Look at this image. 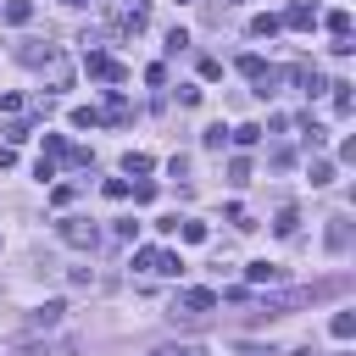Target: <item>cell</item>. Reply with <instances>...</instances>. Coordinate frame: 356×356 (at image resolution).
<instances>
[{
  "label": "cell",
  "mask_w": 356,
  "mask_h": 356,
  "mask_svg": "<svg viewBox=\"0 0 356 356\" xmlns=\"http://www.w3.org/2000/svg\"><path fill=\"white\" fill-rule=\"evenodd\" d=\"M6 356H44V345H39V339H17Z\"/></svg>",
  "instance_id": "cell-23"
},
{
  "label": "cell",
  "mask_w": 356,
  "mask_h": 356,
  "mask_svg": "<svg viewBox=\"0 0 356 356\" xmlns=\"http://www.w3.org/2000/svg\"><path fill=\"white\" fill-rule=\"evenodd\" d=\"M83 67H89V78H106V83H122V78H128V67H122V61H111V56H100V50H89V56H83Z\"/></svg>",
  "instance_id": "cell-4"
},
{
  "label": "cell",
  "mask_w": 356,
  "mask_h": 356,
  "mask_svg": "<svg viewBox=\"0 0 356 356\" xmlns=\"http://www.w3.org/2000/svg\"><path fill=\"white\" fill-rule=\"evenodd\" d=\"M95 122H100L95 106H78V111H72V128H95Z\"/></svg>",
  "instance_id": "cell-21"
},
{
  "label": "cell",
  "mask_w": 356,
  "mask_h": 356,
  "mask_svg": "<svg viewBox=\"0 0 356 356\" xmlns=\"http://www.w3.org/2000/svg\"><path fill=\"white\" fill-rule=\"evenodd\" d=\"M334 111L350 117V83H334Z\"/></svg>",
  "instance_id": "cell-20"
},
{
  "label": "cell",
  "mask_w": 356,
  "mask_h": 356,
  "mask_svg": "<svg viewBox=\"0 0 356 356\" xmlns=\"http://www.w3.org/2000/svg\"><path fill=\"white\" fill-rule=\"evenodd\" d=\"M17 61H22V67H44V61H56V44H44V39H17Z\"/></svg>",
  "instance_id": "cell-5"
},
{
  "label": "cell",
  "mask_w": 356,
  "mask_h": 356,
  "mask_svg": "<svg viewBox=\"0 0 356 356\" xmlns=\"http://www.w3.org/2000/svg\"><path fill=\"white\" fill-rule=\"evenodd\" d=\"M200 145H206V150H222V145H228V128H222V122H211V128L200 134Z\"/></svg>",
  "instance_id": "cell-13"
},
{
  "label": "cell",
  "mask_w": 356,
  "mask_h": 356,
  "mask_svg": "<svg viewBox=\"0 0 356 356\" xmlns=\"http://www.w3.org/2000/svg\"><path fill=\"white\" fill-rule=\"evenodd\" d=\"M61 239H67L72 250H95V245H100V228H95L89 217H61Z\"/></svg>",
  "instance_id": "cell-2"
},
{
  "label": "cell",
  "mask_w": 356,
  "mask_h": 356,
  "mask_svg": "<svg viewBox=\"0 0 356 356\" xmlns=\"http://www.w3.org/2000/svg\"><path fill=\"white\" fill-rule=\"evenodd\" d=\"M328 328H334V339H350V334H356V317H350V312H334Z\"/></svg>",
  "instance_id": "cell-14"
},
{
  "label": "cell",
  "mask_w": 356,
  "mask_h": 356,
  "mask_svg": "<svg viewBox=\"0 0 356 356\" xmlns=\"http://www.w3.org/2000/svg\"><path fill=\"white\" fill-rule=\"evenodd\" d=\"M278 28H295V33H306V28H317V11H312V6H289V11L278 17Z\"/></svg>",
  "instance_id": "cell-9"
},
{
  "label": "cell",
  "mask_w": 356,
  "mask_h": 356,
  "mask_svg": "<svg viewBox=\"0 0 356 356\" xmlns=\"http://www.w3.org/2000/svg\"><path fill=\"white\" fill-rule=\"evenodd\" d=\"M312 184H334V161H312Z\"/></svg>",
  "instance_id": "cell-26"
},
{
  "label": "cell",
  "mask_w": 356,
  "mask_h": 356,
  "mask_svg": "<svg viewBox=\"0 0 356 356\" xmlns=\"http://www.w3.org/2000/svg\"><path fill=\"white\" fill-rule=\"evenodd\" d=\"M178 356H211L206 345H178Z\"/></svg>",
  "instance_id": "cell-28"
},
{
  "label": "cell",
  "mask_w": 356,
  "mask_h": 356,
  "mask_svg": "<svg viewBox=\"0 0 356 356\" xmlns=\"http://www.w3.org/2000/svg\"><path fill=\"white\" fill-rule=\"evenodd\" d=\"M245 356H273V350H261V345H250V350H245Z\"/></svg>",
  "instance_id": "cell-30"
},
{
  "label": "cell",
  "mask_w": 356,
  "mask_h": 356,
  "mask_svg": "<svg viewBox=\"0 0 356 356\" xmlns=\"http://www.w3.org/2000/svg\"><path fill=\"white\" fill-rule=\"evenodd\" d=\"M61 312H67L61 300H44V306H33V317H28V334H44V328H56V323H61Z\"/></svg>",
  "instance_id": "cell-8"
},
{
  "label": "cell",
  "mask_w": 356,
  "mask_h": 356,
  "mask_svg": "<svg viewBox=\"0 0 356 356\" xmlns=\"http://www.w3.org/2000/svg\"><path fill=\"white\" fill-rule=\"evenodd\" d=\"M106 117H111V122H128L134 111H128V100H122V95H111V111H106Z\"/></svg>",
  "instance_id": "cell-24"
},
{
  "label": "cell",
  "mask_w": 356,
  "mask_h": 356,
  "mask_svg": "<svg viewBox=\"0 0 356 356\" xmlns=\"http://www.w3.org/2000/svg\"><path fill=\"white\" fill-rule=\"evenodd\" d=\"M122 172H150V156H145V150H128V156H122Z\"/></svg>",
  "instance_id": "cell-16"
},
{
  "label": "cell",
  "mask_w": 356,
  "mask_h": 356,
  "mask_svg": "<svg viewBox=\"0 0 356 356\" xmlns=\"http://www.w3.org/2000/svg\"><path fill=\"white\" fill-rule=\"evenodd\" d=\"M273 278H278L273 261H250V284H273Z\"/></svg>",
  "instance_id": "cell-18"
},
{
  "label": "cell",
  "mask_w": 356,
  "mask_h": 356,
  "mask_svg": "<svg viewBox=\"0 0 356 356\" xmlns=\"http://www.w3.org/2000/svg\"><path fill=\"white\" fill-rule=\"evenodd\" d=\"M50 89H67V61H50Z\"/></svg>",
  "instance_id": "cell-27"
},
{
  "label": "cell",
  "mask_w": 356,
  "mask_h": 356,
  "mask_svg": "<svg viewBox=\"0 0 356 356\" xmlns=\"http://www.w3.org/2000/svg\"><path fill=\"white\" fill-rule=\"evenodd\" d=\"M61 6H83V0H61Z\"/></svg>",
  "instance_id": "cell-31"
},
{
  "label": "cell",
  "mask_w": 356,
  "mask_h": 356,
  "mask_svg": "<svg viewBox=\"0 0 356 356\" xmlns=\"http://www.w3.org/2000/svg\"><path fill=\"white\" fill-rule=\"evenodd\" d=\"M284 78H289V83H300V89H306V95H323V89H328V83H323V72H317V67H312V61H295V67H289V72H284Z\"/></svg>",
  "instance_id": "cell-6"
},
{
  "label": "cell",
  "mask_w": 356,
  "mask_h": 356,
  "mask_svg": "<svg viewBox=\"0 0 356 356\" xmlns=\"http://www.w3.org/2000/svg\"><path fill=\"white\" fill-rule=\"evenodd\" d=\"M323 245H328L334 256H345V250H350V217H328V234H323Z\"/></svg>",
  "instance_id": "cell-7"
},
{
  "label": "cell",
  "mask_w": 356,
  "mask_h": 356,
  "mask_svg": "<svg viewBox=\"0 0 356 356\" xmlns=\"http://www.w3.org/2000/svg\"><path fill=\"white\" fill-rule=\"evenodd\" d=\"M211 312H217V295H211V289H178L172 306H167L172 323H206Z\"/></svg>",
  "instance_id": "cell-1"
},
{
  "label": "cell",
  "mask_w": 356,
  "mask_h": 356,
  "mask_svg": "<svg viewBox=\"0 0 356 356\" xmlns=\"http://www.w3.org/2000/svg\"><path fill=\"white\" fill-rule=\"evenodd\" d=\"M250 33H256V39H273V33H278V17H256Z\"/></svg>",
  "instance_id": "cell-19"
},
{
  "label": "cell",
  "mask_w": 356,
  "mask_h": 356,
  "mask_svg": "<svg viewBox=\"0 0 356 356\" xmlns=\"http://www.w3.org/2000/svg\"><path fill=\"white\" fill-rule=\"evenodd\" d=\"M228 139H234V145H256V139H261V128H256V122H245V128H234Z\"/></svg>",
  "instance_id": "cell-22"
},
{
  "label": "cell",
  "mask_w": 356,
  "mask_h": 356,
  "mask_svg": "<svg viewBox=\"0 0 356 356\" xmlns=\"http://www.w3.org/2000/svg\"><path fill=\"white\" fill-rule=\"evenodd\" d=\"M28 17H33V6H28V0H6V22H17V28H22Z\"/></svg>",
  "instance_id": "cell-11"
},
{
  "label": "cell",
  "mask_w": 356,
  "mask_h": 356,
  "mask_svg": "<svg viewBox=\"0 0 356 356\" xmlns=\"http://www.w3.org/2000/svg\"><path fill=\"white\" fill-rule=\"evenodd\" d=\"M295 228H300V217H295V206H284V211L273 217V234H284V239H289Z\"/></svg>",
  "instance_id": "cell-10"
},
{
  "label": "cell",
  "mask_w": 356,
  "mask_h": 356,
  "mask_svg": "<svg viewBox=\"0 0 356 356\" xmlns=\"http://www.w3.org/2000/svg\"><path fill=\"white\" fill-rule=\"evenodd\" d=\"M178 228H184V239H189V245H200V239H206V222H195V217H178Z\"/></svg>",
  "instance_id": "cell-17"
},
{
  "label": "cell",
  "mask_w": 356,
  "mask_h": 356,
  "mask_svg": "<svg viewBox=\"0 0 356 356\" xmlns=\"http://www.w3.org/2000/svg\"><path fill=\"white\" fill-rule=\"evenodd\" d=\"M239 72H245V78H250V83H256V78H261V72H267V61H261V56H239Z\"/></svg>",
  "instance_id": "cell-15"
},
{
  "label": "cell",
  "mask_w": 356,
  "mask_h": 356,
  "mask_svg": "<svg viewBox=\"0 0 356 356\" xmlns=\"http://www.w3.org/2000/svg\"><path fill=\"white\" fill-rule=\"evenodd\" d=\"M323 22H328V33H334V39H345V33H350V11H328Z\"/></svg>",
  "instance_id": "cell-12"
},
{
  "label": "cell",
  "mask_w": 356,
  "mask_h": 356,
  "mask_svg": "<svg viewBox=\"0 0 356 356\" xmlns=\"http://www.w3.org/2000/svg\"><path fill=\"white\" fill-rule=\"evenodd\" d=\"M150 356H178V345H161V350H150Z\"/></svg>",
  "instance_id": "cell-29"
},
{
  "label": "cell",
  "mask_w": 356,
  "mask_h": 356,
  "mask_svg": "<svg viewBox=\"0 0 356 356\" xmlns=\"http://www.w3.org/2000/svg\"><path fill=\"white\" fill-rule=\"evenodd\" d=\"M228 6H245V0H228Z\"/></svg>",
  "instance_id": "cell-32"
},
{
  "label": "cell",
  "mask_w": 356,
  "mask_h": 356,
  "mask_svg": "<svg viewBox=\"0 0 356 356\" xmlns=\"http://www.w3.org/2000/svg\"><path fill=\"white\" fill-rule=\"evenodd\" d=\"M134 267H139V273H161V278H167V273H178L184 261H178L172 250H156V245H145V250H134Z\"/></svg>",
  "instance_id": "cell-3"
},
{
  "label": "cell",
  "mask_w": 356,
  "mask_h": 356,
  "mask_svg": "<svg viewBox=\"0 0 356 356\" xmlns=\"http://www.w3.org/2000/svg\"><path fill=\"white\" fill-rule=\"evenodd\" d=\"M228 178H234V184H250V161H245V156H234V167H228Z\"/></svg>",
  "instance_id": "cell-25"
}]
</instances>
